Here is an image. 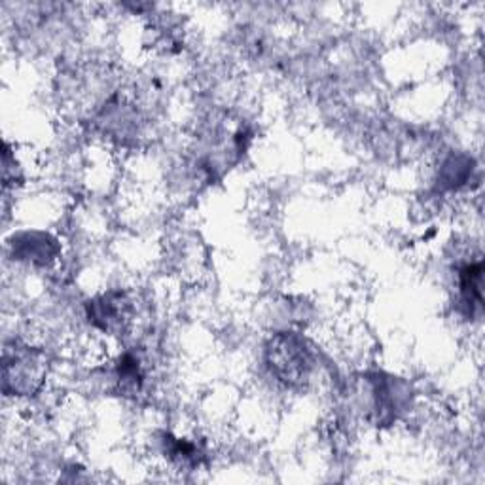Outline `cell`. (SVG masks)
<instances>
[{
  "mask_svg": "<svg viewBox=\"0 0 485 485\" xmlns=\"http://www.w3.org/2000/svg\"><path fill=\"white\" fill-rule=\"evenodd\" d=\"M265 358H268L272 374L286 385L304 383L313 368L305 342L294 334L275 335L265 349Z\"/></svg>",
  "mask_w": 485,
  "mask_h": 485,
  "instance_id": "obj_1",
  "label": "cell"
},
{
  "mask_svg": "<svg viewBox=\"0 0 485 485\" xmlns=\"http://www.w3.org/2000/svg\"><path fill=\"white\" fill-rule=\"evenodd\" d=\"M3 368L6 395H33L40 389V385L46 377V355L31 347H6Z\"/></svg>",
  "mask_w": 485,
  "mask_h": 485,
  "instance_id": "obj_2",
  "label": "cell"
},
{
  "mask_svg": "<svg viewBox=\"0 0 485 485\" xmlns=\"http://www.w3.org/2000/svg\"><path fill=\"white\" fill-rule=\"evenodd\" d=\"M89 323L105 332H119L131 319V304L121 293H110L89 304Z\"/></svg>",
  "mask_w": 485,
  "mask_h": 485,
  "instance_id": "obj_3",
  "label": "cell"
},
{
  "mask_svg": "<svg viewBox=\"0 0 485 485\" xmlns=\"http://www.w3.org/2000/svg\"><path fill=\"white\" fill-rule=\"evenodd\" d=\"M14 251L21 260H29L35 263L46 265L57 254V245L50 235L44 233H26L14 242Z\"/></svg>",
  "mask_w": 485,
  "mask_h": 485,
  "instance_id": "obj_4",
  "label": "cell"
},
{
  "mask_svg": "<svg viewBox=\"0 0 485 485\" xmlns=\"http://www.w3.org/2000/svg\"><path fill=\"white\" fill-rule=\"evenodd\" d=\"M481 273L483 265L481 262L476 263H465L463 268L459 270V293H460V302L467 307L470 315L481 309L483 296H481Z\"/></svg>",
  "mask_w": 485,
  "mask_h": 485,
  "instance_id": "obj_5",
  "label": "cell"
},
{
  "mask_svg": "<svg viewBox=\"0 0 485 485\" xmlns=\"http://www.w3.org/2000/svg\"><path fill=\"white\" fill-rule=\"evenodd\" d=\"M118 377H119V385L124 387L126 391H133L137 393L142 385V368L139 360L133 355H126L124 358L119 360L118 364Z\"/></svg>",
  "mask_w": 485,
  "mask_h": 485,
  "instance_id": "obj_6",
  "label": "cell"
},
{
  "mask_svg": "<svg viewBox=\"0 0 485 485\" xmlns=\"http://www.w3.org/2000/svg\"><path fill=\"white\" fill-rule=\"evenodd\" d=\"M470 161L467 158H451L444 165V173L440 184L446 188H457L469 179L470 173Z\"/></svg>",
  "mask_w": 485,
  "mask_h": 485,
  "instance_id": "obj_7",
  "label": "cell"
}]
</instances>
